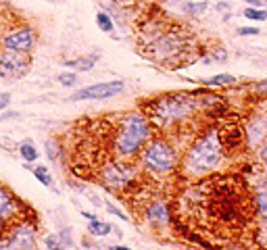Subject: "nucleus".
I'll return each instance as SVG.
<instances>
[{
    "label": "nucleus",
    "instance_id": "1",
    "mask_svg": "<svg viewBox=\"0 0 267 250\" xmlns=\"http://www.w3.org/2000/svg\"><path fill=\"white\" fill-rule=\"evenodd\" d=\"M224 138L219 136V131L211 129L204 136H200L190 150L184 156V173L190 177H200L213 173L215 169L224 163Z\"/></svg>",
    "mask_w": 267,
    "mask_h": 250
},
{
    "label": "nucleus",
    "instance_id": "2",
    "mask_svg": "<svg viewBox=\"0 0 267 250\" xmlns=\"http://www.w3.org/2000/svg\"><path fill=\"white\" fill-rule=\"evenodd\" d=\"M150 138H153V123L148 121V117L140 113H130L117 123L113 136V150L121 160H126L140 155Z\"/></svg>",
    "mask_w": 267,
    "mask_h": 250
},
{
    "label": "nucleus",
    "instance_id": "3",
    "mask_svg": "<svg viewBox=\"0 0 267 250\" xmlns=\"http://www.w3.org/2000/svg\"><path fill=\"white\" fill-rule=\"evenodd\" d=\"M199 109V98L188 92L161 96L148 104V121L157 127H175Z\"/></svg>",
    "mask_w": 267,
    "mask_h": 250
},
{
    "label": "nucleus",
    "instance_id": "4",
    "mask_svg": "<svg viewBox=\"0 0 267 250\" xmlns=\"http://www.w3.org/2000/svg\"><path fill=\"white\" fill-rule=\"evenodd\" d=\"M177 160H180V156H177L173 144L167 140H150L140 153L142 167L146 169V173L153 175L171 173L177 167Z\"/></svg>",
    "mask_w": 267,
    "mask_h": 250
},
{
    "label": "nucleus",
    "instance_id": "5",
    "mask_svg": "<svg viewBox=\"0 0 267 250\" xmlns=\"http://www.w3.org/2000/svg\"><path fill=\"white\" fill-rule=\"evenodd\" d=\"M186 46H188V40L184 38L180 31L167 30L157 33L153 40H150V55L159 62H169L173 59H180L182 55H186Z\"/></svg>",
    "mask_w": 267,
    "mask_h": 250
},
{
    "label": "nucleus",
    "instance_id": "6",
    "mask_svg": "<svg viewBox=\"0 0 267 250\" xmlns=\"http://www.w3.org/2000/svg\"><path fill=\"white\" fill-rule=\"evenodd\" d=\"M100 182L111 188V190H126L136 177V169L128 165L126 160H109L106 165L100 167Z\"/></svg>",
    "mask_w": 267,
    "mask_h": 250
},
{
    "label": "nucleus",
    "instance_id": "7",
    "mask_svg": "<svg viewBox=\"0 0 267 250\" xmlns=\"http://www.w3.org/2000/svg\"><path fill=\"white\" fill-rule=\"evenodd\" d=\"M30 67H32V61L25 52H15V50L0 52V77L4 79L23 77L28 75Z\"/></svg>",
    "mask_w": 267,
    "mask_h": 250
},
{
    "label": "nucleus",
    "instance_id": "8",
    "mask_svg": "<svg viewBox=\"0 0 267 250\" xmlns=\"http://www.w3.org/2000/svg\"><path fill=\"white\" fill-rule=\"evenodd\" d=\"M123 92V82L115 79V82H102V84H94V86H86L82 90H77L75 94L69 96V100L79 102V100H106Z\"/></svg>",
    "mask_w": 267,
    "mask_h": 250
},
{
    "label": "nucleus",
    "instance_id": "9",
    "mask_svg": "<svg viewBox=\"0 0 267 250\" xmlns=\"http://www.w3.org/2000/svg\"><path fill=\"white\" fill-rule=\"evenodd\" d=\"M2 48L4 50H15V52H30L35 46V30L25 25V28L11 30L2 38Z\"/></svg>",
    "mask_w": 267,
    "mask_h": 250
},
{
    "label": "nucleus",
    "instance_id": "10",
    "mask_svg": "<svg viewBox=\"0 0 267 250\" xmlns=\"http://www.w3.org/2000/svg\"><path fill=\"white\" fill-rule=\"evenodd\" d=\"M6 240L13 250H35V227L32 223H17Z\"/></svg>",
    "mask_w": 267,
    "mask_h": 250
},
{
    "label": "nucleus",
    "instance_id": "11",
    "mask_svg": "<svg viewBox=\"0 0 267 250\" xmlns=\"http://www.w3.org/2000/svg\"><path fill=\"white\" fill-rule=\"evenodd\" d=\"M144 217L150 225L155 227H165L169 223V207L163 202H155V204H148L146 211H144Z\"/></svg>",
    "mask_w": 267,
    "mask_h": 250
},
{
    "label": "nucleus",
    "instance_id": "12",
    "mask_svg": "<svg viewBox=\"0 0 267 250\" xmlns=\"http://www.w3.org/2000/svg\"><path fill=\"white\" fill-rule=\"evenodd\" d=\"M17 202L13 198V194L6 190V188L0 186V225L2 223H8L11 219H15L17 215Z\"/></svg>",
    "mask_w": 267,
    "mask_h": 250
},
{
    "label": "nucleus",
    "instance_id": "13",
    "mask_svg": "<svg viewBox=\"0 0 267 250\" xmlns=\"http://www.w3.org/2000/svg\"><path fill=\"white\" fill-rule=\"evenodd\" d=\"M265 140H267V121L253 119L246 125V142L251 146H261Z\"/></svg>",
    "mask_w": 267,
    "mask_h": 250
},
{
    "label": "nucleus",
    "instance_id": "14",
    "mask_svg": "<svg viewBox=\"0 0 267 250\" xmlns=\"http://www.w3.org/2000/svg\"><path fill=\"white\" fill-rule=\"evenodd\" d=\"M255 207H257L259 217L263 219V223L267 225V182L257 188V192H255Z\"/></svg>",
    "mask_w": 267,
    "mask_h": 250
},
{
    "label": "nucleus",
    "instance_id": "15",
    "mask_svg": "<svg viewBox=\"0 0 267 250\" xmlns=\"http://www.w3.org/2000/svg\"><path fill=\"white\" fill-rule=\"evenodd\" d=\"M19 155H21V158L25 160V163H35V160L40 158L38 148L32 144V140H23L19 144Z\"/></svg>",
    "mask_w": 267,
    "mask_h": 250
},
{
    "label": "nucleus",
    "instance_id": "16",
    "mask_svg": "<svg viewBox=\"0 0 267 250\" xmlns=\"http://www.w3.org/2000/svg\"><path fill=\"white\" fill-rule=\"evenodd\" d=\"M99 57V52H96V55H90V57H82V59H75V61H67L65 65L67 67H75V69H79V71H90L94 65H96V59Z\"/></svg>",
    "mask_w": 267,
    "mask_h": 250
},
{
    "label": "nucleus",
    "instance_id": "17",
    "mask_svg": "<svg viewBox=\"0 0 267 250\" xmlns=\"http://www.w3.org/2000/svg\"><path fill=\"white\" fill-rule=\"evenodd\" d=\"M88 231H90L92 236H106V234H111L113 231V225L111 223H104V221H99V219H92L90 221V225H88Z\"/></svg>",
    "mask_w": 267,
    "mask_h": 250
},
{
    "label": "nucleus",
    "instance_id": "18",
    "mask_svg": "<svg viewBox=\"0 0 267 250\" xmlns=\"http://www.w3.org/2000/svg\"><path fill=\"white\" fill-rule=\"evenodd\" d=\"M32 175L38 180L42 186H46V188H50L52 186V175L48 173V169L46 167H42V165H38V167H32Z\"/></svg>",
    "mask_w": 267,
    "mask_h": 250
},
{
    "label": "nucleus",
    "instance_id": "19",
    "mask_svg": "<svg viewBox=\"0 0 267 250\" xmlns=\"http://www.w3.org/2000/svg\"><path fill=\"white\" fill-rule=\"evenodd\" d=\"M207 2H182V11L186 13V15H192V17H199V15H202L204 11H207Z\"/></svg>",
    "mask_w": 267,
    "mask_h": 250
},
{
    "label": "nucleus",
    "instance_id": "20",
    "mask_svg": "<svg viewBox=\"0 0 267 250\" xmlns=\"http://www.w3.org/2000/svg\"><path fill=\"white\" fill-rule=\"evenodd\" d=\"M230 84H236V75L219 73V75H215V77L204 79V86H230Z\"/></svg>",
    "mask_w": 267,
    "mask_h": 250
},
{
    "label": "nucleus",
    "instance_id": "21",
    "mask_svg": "<svg viewBox=\"0 0 267 250\" xmlns=\"http://www.w3.org/2000/svg\"><path fill=\"white\" fill-rule=\"evenodd\" d=\"M242 15L251 21H267V11H263L259 6H248L242 11Z\"/></svg>",
    "mask_w": 267,
    "mask_h": 250
},
{
    "label": "nucleus",
    "instance_id": "22",
    "mask_svg": "<svg viewBox=\"0 0 267 250\" xmlns=\"http://www.w3.org/2000/svg\"><path fill=\"white\" fill-rule=\"evenodd\" d=\"M44 244H46L48 250H65V248H67V244L63 242V240H61L59 234H50V236H46V238H44Z\"/></svg>",
    "mask_w": 267,
    "mask_h": 250
},
{
    "label": "nucleus",
    "instance_id": "23",
    "mask_svg": "<svg viewBox=\"0 0 267 250\" xmlns=\"http://www.w3.org/2000/svg\"><path fill=\"white\" fill-rule=\"evenodd\" d=\"M96 23H99L100 31H106V33L113 31V21H111V17L106 15V13H99V15H96Z\"/></svg>",
    "mask_w": 267,
    "mask_h": 250
},
{
    "label": "nucleus",
    "instance_id": "24",
    "mask_svg": "<svg viewBox=\"0 0 267 250\" xmlns=\"http://www.w3.org/2000/svg\"><path fill=\"white\" fill-rule=\"evenodd\" d=\"M57 79H59V84L65 86V88H71V86L77 84V75L75 73H59Z\"/></svg>",
    "mask_w": 267,
    "mask_h": 250
},
{
    "label": "nucleus",
    "instance_id": "25",
    "mask_svg": "<svg viewBox=\"0 0 267 250\" xmlns=\"http://www.w3.org/2000/svg\"><path fill=\"white\" fill-rule=\"evenodd\" d=\"M0 148H4V150H8V153H15L17 148V142L13 140V138H8V136H0Z\"/></svg>",
    "mask_w": 267,
    "mask_h": 250
},
{
    "label": "nucleus",
    "instance_id": "26",
    "mask_svg": "<svg viewBox=\"0 0 267 250\" xmlns=\"http://www.w3.org/2000/svg\"><path fill=\"white\" fill-rule=\"evenodd\" d=\"M106 211H109L111 215H115V217H119V219H123V221H128V215H126V213H121L113 202H106Z\"/></svg>",
    "mask_w": 267,
    "mask_h": 250
},
{
    "label": "nucleus",
    "instance_id": "27",
    "mask_svg": "<svg viewBox=\"0 0 267 250\" xmlns=\"http://www.w3.org/2000/svg\"><path fill=\"white\" fill-rule=\"evenodd\" d=\"M44 148H46V155H48V158H52V160L57 158V142L48 140L46 144H44Z\"/></svg>",
    "mask_w": 267,
    "mask_h": 250
},
{
    "label": "nucleus",
    "instance_id": "28",
    "mask_svg": "<svg viewBox=\"0 0 267 250\" xmlns=\"http://www.w3.org/2000/svg\"><path fill=\"white\" fill-rule=\"evenodd\" d=\"M11 98H13V96L8 94V92H0V113H2L8 104H11Z\"/></svg>",
    "mask_w": 267,
    "mask_h": 250
},
{
    "label": "nucleus",
    "instance_id": "29",
    "mask_svg": "<svg viewBox=\"0 0 267 250\" xmlns=\"http://www.w3.org/2000/svg\"><path fill=\"white\" fill-rule=\"evenodd\" d=\"M236 33L238 35H257L259 33V28H238Z\"/></svg>",
    "mask_w": 267,
    "mask_h": 250
},
{
    "label": "nucleus",
    "instance_id": "30",
    "mask_svg": "<svg viewBox=\"0 0 267 250\" xmlns=\"http://www.w3.org/2000/svg\"><path fill=\"white\" fill-rule=\"evenodd\" d=\"M213 59L219 61V62H226V61H228V52H226L224 48H217L215 52H213Z\"/></svg>",
    "mask_w": 267,
    "mask_h": 250
},
{
    "label": "nucleus",
    "instance_id": "31",
    "mask_svg": "<svg viewBox=\"0 0 267 250\" xmlns=\"http://www.w3.org/2000/svg\"><path fill=\"white\" fill-rule=\"evenodd\" d=\"M255 92L267 96V79H263V82H257V84H255Z\"/></svg>",
    "mask_w": 267,
    "mask_h": 250
},
{
    "label": "nucleus",
    "instance_id": "32",
    "mask_svg": "<svg viewBox=\"0 0 267 250\" xmlns=\"http://www.w3.org/2000/svg\"><path fill=\"white\" fill-rule=\"evenodd\" d=\"M248 6H267V0H242Z\"/></svg>",
    "mask_w": 267,
    "mask_h": 250
},
{
    "label": "nucleus",
    "instance_id": "33",
    "mask_svg": "<svg viewBox=\"0 0 267 250\" xmlns=\"http://www.w3.org/2000/svg\"><path fill=\"white\" fill-rule=\"evenodd\" d=\"M0 250H13L11 248V244H8V240L4 238V240H0Z\"/></svg>",
    "mask_w": 267,
    "mask_h": 250
},
{
    "label": "nucleus",
    "instance_id": "34",
    "mask_svg": "<svg viewBox=\"0 0 267 250\" xmlns=\"http://www.w3.org/2000/svg\"><path fill=\"white\" fill-rule=\"evenodd\" d=\"M215 8H217V11H228L230 4H228V2H217V6H215Z\"/></svg>",
    "mask_w": 267,
    "mask_h": 250
},
{
    "label": "nucleus",
    "instance_id": "35",
    "mask_svg": "<svg viewBox=\"0 0 267 250\" xmlns=\"http://www.w3.org/2000/svg\"><path fill=\"white\" fill-rule=\"evenodd\" d=\"M109 250H132V248H128V246H111Z\"/></svg>",
    "mask_w": 267,
    "mask_h": 250
},
{
    "label": "nucleus",
    "instance_id": "36",
    "mask_svg": "<svg viewBox=\"0 0 267 250\" xmlns=\"http://www.w3.org/2000/svg\"><path fill=\"white\" fill-rule=\"evenodd\" d=\"M11 117H17V113H6V115H2L0 119H11Z\"/></svg>",
    "mask_w": 267,
    "mask_h": 250
},
{
    "label": "nucleus",
    "instance_id": "37",
    "mask_svg": "<svg viewBox=\"0 0 267 250\" xmlns=\"http://www.w3.org/2000/svg\"><path fill=\"white\" fill-rule=\"evenodd\" d=\"M180 2H188V0H180Z\"/></svg>",
    "mask_w": 267,
    "mask_h": 250
}]
</instances>
